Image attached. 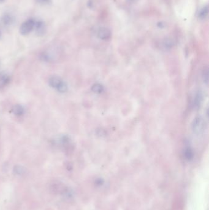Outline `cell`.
I'll return each mask as SVG.
<instances>
[{"instance_id": "6da1fadb", "label": "cell", "mask_w": 209, "mask_h": 210, "mask_svg": "<svg viewBox=\"0 0 209 210\" xmlns=\"http://www.w3.org/2000/svg\"><path fill=\"white\" fill-rule=\"evenodd\" d=\"M49 84L51 87L57 90L60 93H65L68 89L67 84L57 76L50 77L49 79Z\"/></svg>"}, {"instance_id": "7a4b0ae2", "label": "cell", "mask_w": 209, "mask_h": 210, "mask_svg": "<svg viewBox=\"0 0 209 210\" xmlns=\"http://www.w3.org/2000/svg\"><path fill=\"white\" fill-rule=\"evenodd\" d=\"M35 20L30 18L24 22L20 27V33L22 35H27L35 28Z\"/></svg>"}, {"instance_id": "3957f363", "label": "cell", "mask_w": 209, "mask_h": 210, "mask_svg": "<svg viewBox=\"0 0 209 210\" xmlns=\"http://www.w3.org/2000/svg\"><path fill=\"white\" fill-rule=\"evenodd\" d=\"M192 129L196 134L202 133L205 129V121L201 116L196 117L192 123Z\"/></svg>"}, {"instance_id": "277c9868", "label": "cell", "mask_w": 209, "mask_h": 210, "mask_svg": "<svg viewBox=\"0 0 209 210\" xmlns=\"http://www.w3.org/2000/svg\"><path fill=\"white\" fill-rule=\"evenodd\" d=\"M35 29L36 30V33L37 35H38L39 36L43 35L45 33L46 30V26L44 22L42 20L35 21Z\"/></svg>"}, {"instance_id": "5b68a950", "label": "cell", "mask_w": 209, "mask_h": 210, "mask_svg": "<svg viewBox=\"0 0 209 210\" xmlns=\"http://www.w3.org/2000/svg\"><path fill=\"white\" fill-rule=\"evenodd\" d=\"M10 81V77L7 73H0V89L7 86Z\"/></svg>"}, {"instance_id": "8992f818", "label": "cell", "mask_w": 209, "mask_h": 210, "mask_svg": "<svg viewBox=\"0 0 209 210\" xmlns=\"http://www.w3.org/2000/svg\"><path fill=\"white\" fill-rule=\"evenodd\" d=\"M11 112L13 114L17 115V116H21V115H23L24 114L25 109L22 105L15 104L12 108Z\"/></svg>"}, {"instance_id": "52a82bcc", "label": "cell", "mask_w": 209, "mask_h": 210, "mask_svg": "<svg viewBox=\"0 0 209 210\" xmlns=\"http://www.w3.org/2000/svg\"><path fill=\"white\" fill-rule=\"evenodd\" d=\"M110 33L107 28H101L98 32V36L101 39H106L110 37Z\"/></svg>"}, {"instance_id": "ba28073f", "label": "cell", "mask_w": 209, "mask_h": 210, "mask_svg": "<svg viewBox=\"0 0 209 210\" xmlns=\"http://www.w3.org/2000/svg\"><path fill=\"white\" fill-rule=\"evenodd\" d=\"M50 190L52 192H53L54 194H57L60 192H63L64 189H63L61 186L57 183V182H55L53 184H52L50 186Z\"/></svg>"}, {"instance_id": "9c48e42d", "label": "cell", "mask_w": 209, "mask_h": 210, "mask_svg": "<svg viewBox=\"0 0 209 210\" xmlns=\"http://www.w3.org/2000/svg\"><path fill=\"white\" fill-rule=\"evenodd\" d=\"M202 94L201 92H198L196 93V97L194 98V103L195 106H196V107L199 106L202 103Z\"/></svg>"}, {"instance_id": "30bf717a", "label": "cell", "mask_w": 209, "mask_h": 210, "mask_svg": "<svg viewBox=\"0 0 209 210\" xmlns=\"http://www.w3.org/2000/svg\"><path fill=\"white\" fill-rule=\"evenodd\" d=\"M13 170L14 173L16 174L17 175H22L25 173V168L23 166L19 165H17L14 166Z\"/></svg>"}, {"instance_id": "8fae6325", "label": "cell", "mask_w": 209, "mask_h": 210, "mask_svg": "<svg viewBox=\"0 0 209 210\" xmlns=\"http://www.w3.org/2000/svg\"><path fill=\"white\" fill-rule=\"evenodd\" d=\"M13 22V18L11 16L6 14L2 18V22L4 25H9Z\"/></svg>"}, {"instance_id": "7c38bea8", "label": "cell", "mask_w": 209, "mask_h": 210, "mask_svg": "<svg viewBox=\"0 0 209 210\" xmlns=\"http://www.w3.org/2000/svg\"><path fill=\"white\" fill-rule=\"evenodd\" d=\"M91 90L95 93H101L104 90V87L99 84H95L92 86Z\"/></svg>"}, {"instance_id": "4fadbf2b", "label": "cell", "mask_w": 209, "mask_h": 210, "mask_svg": "<svg viewBox=\"0 0 209 210\" xmlns=\"http://www.w3.org/2000/svg\"><path fill=\"white\" fill-rule=\"evenodd\" d=\"M209 73H208V69L207 68H205L202 72V79L204 82L207 85H208V80H209Z\"/></svg>"}, {"instance_id": "5bb4252c", "label": "cell", "mask_w": 209, "mask_h": 210, "mask_svg": "<svg viewBox=\"0 0 209 210\" xmlns=\"http://www.w3.org/2000/svg\"><path fill=\"white\" fill-rule=\"evenodd\" d=\"M185 155L186 156V157H188V159H191V157L193 155V151L192 149L190 148V147H188L185 149Z\"/></svg>"}, {"instance_id": "9a60e30c", "label": "cell", "mask_w": 209, "mask_h": 210, "mask_svg": "<svg viewBox=\"0 0 209 210\" xmlns=\"http://www.w3.org/2000/svg\"><path fill=\"white\" fill-rule=\"evenodd\" d=\"M37 1L40 3H48L50 2V0H37Z\"/></svg>"}, {"instance_id": "2e32d148", "label": "cell", "mask_w": 209, "mask_h": 210, "mask_svg": "<svg viewBox=\"0 0 209 210\" xmlns=\"http://www.w3.org/2000/svg\"><path fill=\"white\" fill-rule=\"evenodd\" d=\"M4 1H5V0H0V3H2V2H3Z\"/></svg>"}, {"instance_id": "e0dca14e", "label": "cell", "mask_w": 209, "mask_h": 210, "mask_svg": "<svg viewBox=\"0 0 209 210\" xmlns=\"http://www.w3.org/2000/svg\"><path fill=\"white\" fill-rule=\"evenodd\" d=\"M0 36H1V33H0Z\"/></svg>"}]
</instances>
